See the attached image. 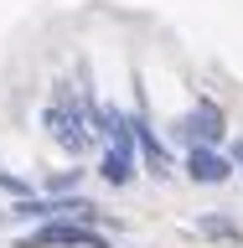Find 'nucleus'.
I'll return each instance as SVG.
<instances>
[{
  "mask_svg": "<svg viewBox=\"0 0 243 248\" xmlns=\"http://www.w3.org/2000/svg\"><path fill=\"white\" fill-rule=\"evenodd\" d=\"M181 170H186V181H197V186H223V181L233 176V160H228V150L197 145V150H186Z\"/></svg>",
  "mask_w": 243,
  "mask_h": 248,
  "instance_id": "423d86ee",
  "label": "nucleus"
},
{
  "mask_svg": "<svg viewBox=\"0 0 243 248\" xmlns=\"http://www.w3.org/2000/svg\"><path fill=\"white\" fill-rule=\"evenodd\" d=\"M93 104H98V93H93V83H88V67H83V78L78 83H52V98L42 104V135L57 145L62 155H88L93 145H98V135H93Z\"/></svg>",
  "mask_w": 243,
  "mask_h": 248,
  "instance_id": "f257e3e1",
  "label": "nucleus"
},
{
  "mask_svg": "<svg viewBox=\"0 0 243 248\" xmlns=\"http://www.w3.org/2000/svg\"><path fill=\"white\" fill-rule=\"evenodd\" d=\"M192 232L207 238V243H233V248L243 243L238 217H228V212H197V217H192Z\"/></svg>",
  "mask_w": 243,
  "mask_h": 248,
  "instance_id": "0eeeda50",
  "label": "nucleus"
},
{
  "mask_svg": "<svg viewBox=\"0 0 243 248\" xmlns=\"http://www.w3.org/2000/svg\"><path fill=\"white\" fill-rule=\"evenodd\" d=\"M16 248H119V243H109L98 228H83V222H36L31 232L16 238Z\"/></svg>",
  "mask_w": 243,
  "mask_h": 248,
  "instance_id": "20e7f679",
  "label": "nucleus"
},
{
  "mask_svg": "<svg viewBox=\"0 0 243 248\" xmlns=\"http://www.w3.org/2000/svg\"><path fill=\"white\" fill-rule=\"evenodd\" d=\"M171 135L181 140L186 150H197V145H212V150H223V140H228V114H223L212 98H197V104L181 114V119L171 124Z\"/></svg>",
  "mask_w": 243,
  "mask_h": 248,
  "instance_id": "f03ea898",
  "label": "nucleus"
},
{
  "mask_svg": "<svg viewBox=\"0 0 243 248\" xmlns=\"http://www.w3.org/2000/svg\"><path fill=\"white\" fill-rule=\"evenodd\" d=\"M135 170H140V145H135V129L124 124L119 135L104 145V155H98V176H104V186L124 191V186L135 181Z\"/></svg>",
  "mask_w": 243,
  "mask_h": 248,
  "instance_id": "39448f33",
  "label": "nucleus"
},
{
  "mask_svg": "<svg viewBox=\"0 0 243 248\" xmlns=\"http://www.w3.org/2000/svg\"><path fill=\"white\" fill-rule=\"evenodd\" d=\"M83 176H88V170H83V166L52 170V176H47V181H42V191H47V197H73L78 186H83Z\"/></svg>",
  "mask_w": 243,
  "mask_h": 248,
  "instance_id": "6e6552de",
  "label": "nucleus"
},
{
  "mask_svg": "<svg viewBox=\"0 0 243 248\" xmlns=\"http://www.w3.org/2000/svg\"><path fill=\"white\" fill-rule=\"evenodd\" d=\"M228 160H233V170L243 176V140H233V145H228Z\"/></svg>",
  "mask_w": 243,
  "mask_h": 248,
  "instance_id": "9d476101",
  "label": "nucleus"
},
{
  "mask_svg": "<svg viewBox=\"0 0 243 248\" xmlns=\"http://www.w3.org/2000/svg\"><path fill=\"white\" fill-rule=\"evenodd\" d=\"M130 129H135V145H140V170L150 176V181H171L176 176V155L166 150V140L155 135L150 114H145V98H135V108H130Z\"/></svg>",
  "mask_w": 243,
  "mask_h": 248,
  "instance_id": "7ed1b4c3",
  "label": "nucleus"
},
{
  "mask_svg": "<svg viewBox=\"0 0 243 248\" xmlns=\"http://www.w3.org/2000/svg\"><path fill=\"white\" fill-rule=\"evenodd\" d=\"M0 191H11V197H36V186L26 181V176H16V170L0 166Z\"/></svg>",
  "mask_w": 243,
  "mask_h": 248,
  "instance_id": "1a4fd4ad",
  "label": "nucleus"
}]
</instances>
